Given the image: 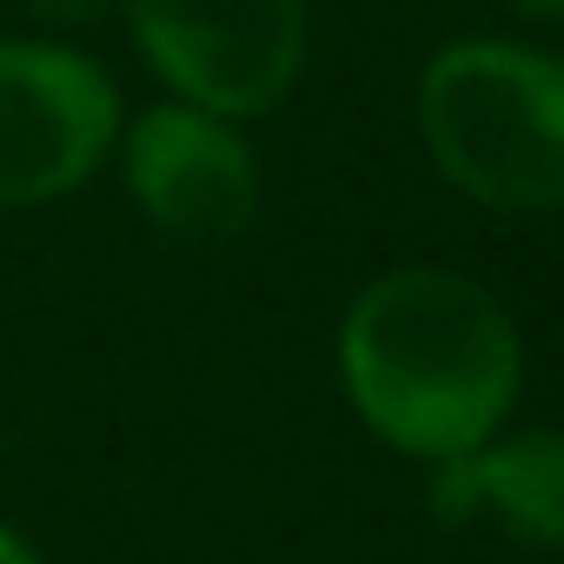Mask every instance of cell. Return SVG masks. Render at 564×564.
I'll use <instances>...</instances> for the list:
<instances>
[{
	"label": "cell",
	"mask_w": 564,
	"mask_h": 564,
	"mask_svg": "<svg viewBox=\"0 0 564 564\" xmlns=\"http://www.w3.org/2000/svg\"><path fill=\"white\" fill-rule=\"evenodd\" d=\"M127 34L166 100L259 120L306 74V0H127Z\"/></svg>",
	"instance_id": "cell-3"
},
{
	"label": "cell",
	"mask_w": 564,
	"mask_h": 564,
	"mask_svg": "<svg viewBox=\"0 0 564 564\" xmlns=\"http://www.w3.org/2000/svg\"><path fill=\"white\" fill-rule=\"evenodd\" d=\"M120 186L147 226L166 239L219 246L239 239L259 213V160L239 120H219L186 100H153L120 127Z\"/></svg>",
	"instance_id": "cell-5"
},
{
	"label": "cell",
	"mask_w": 564,
	"mask_h": 564,
	"mask_svg": "<svg viewBox=\"0 0 564 564\" xmlns=\"http://www.w3.org/2000/svg\"><path fill=\"white\" fill-rule=\"evenodd\" d=\"M0 564H47V557H41V551H34L14 524H0Z\"/></svg>",
	"instance_id": "cell-8"
},
{
	"label": "cell",
	"mask_w": 564,
	"mask_h": 564,
	"mask_svg": "<svg viewBox=\"0 0 564 564\" xmlns=\"http://www.w3.org/2000/svg\"><path fill=\"white\" fill-rule=\"evenodd\" d=\"M339 386L359 425L425 465L505 432L524 392L511 313L452 265H392L339 319Z\"/></svg>",
	"instance_id": "cell-1"
},
{
	"label": "cell",
	"mask_w": 564,
	"mask_h": 564,
	"mask_svg": "<svg viewBox=\"0 0 564 564\" xmlns=\"http://www.w3.org/2000/svg\"><path fill=\"white\" fill-rule=\"evenodd\" d=\"M14 8H21L28 21H41V28L61 41V34H74V28H94V21L120 14L127 0H14Z\"/></svg>",
	"instance_id": "cell-7"
},
{
	"label": "cell",
	"mask_w": 564,
	"mask_h": 564,
	"mask_svg": "<svg viewBox=\"0 0 564 564\" xmlns=\"http://www.w3.org/2000/svg\"><path fill=\"white\" fill-rule=\"evenodd\" d=\"M419 133L438 173L491 213L564 206V61L524 41H452L419 74Z\"/></svg>",
	"instance_id": "cell-2"
},
{
	"label": "cell",
	"mask_w": 564,
	"mask_h": 564,
	"mask_svg": "<svg viewBox=\"0 0 564 564\" xmlns=\"http://www.w3.org/2000/svg\"><path fill=\"white\" fill-rule=\"evenodd\" d=\"M113 74L54 34H0V206H54L120 147Z\"/></svg>",
	"instance_id": "cell-4"
},
{
	"label": "cell",
	"mask_w": 564,
	"mask_h": 564,
	"mask_svg": "<svg viewBox=\"0 0 564 564\" xmlns=\"http://www.w3.org/2000/svg\"><path fill=\"white\" fill-rule=\"evenodd\" d=\"M425 505L452 531L498 518L511 538H524L538 551H564V432L531 425V432L485 438V445L432 465Z\"/></svg>",
	"instance_id": "cell-6"
},
{
	"label": "cell",
	"mask_w": 564,
	"mask_h": 564,
	"mask_svg": "<svg viewBox=\"0 0 564 564\" xmlns=\"http://www.w3.org/2000/svg\"><path fill=\"white\" fill-rule=\"evenodd\" d=\"M511 14H524V21H544V28H564V0H505Z\"/></svg>",
	"instance_id": "cell-9"
}]
</instances>
